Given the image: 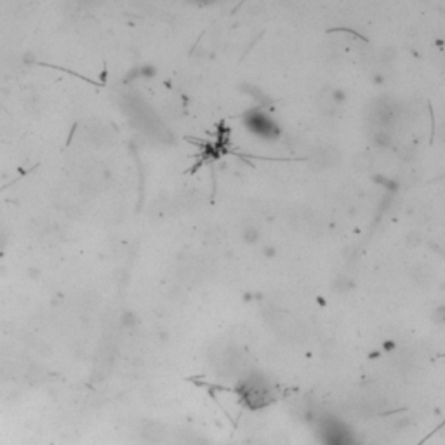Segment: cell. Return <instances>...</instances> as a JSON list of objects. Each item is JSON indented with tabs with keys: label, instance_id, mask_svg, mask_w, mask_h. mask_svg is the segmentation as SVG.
Listing matches in <instances>:
<instances>
[{
	"label": "cell",
	"instance_id": "1",
	"mask_svg": "<svg viewBox=\"0 0 445 445\" xmlns=\"http://www.w3.org/2000/svg\"><path fill=\"white\" fill-rule=\"evenodd\" d=\"M240 392L244 402L252 409L264 407V405L271 404L273 400V390L270 382L264 379L263 376H257V374L245 377Z\"/></svg>",
	"mask_w": 445,
	"mask_h": 445
},
{
	"label": "cell",
	"instance_id": "2",
	"mask_svg": "<svg viewBox=\"0 0 445 445\" xmlns=\"http://www.w3.org/2000/svg\"><path fill=\"white\" fill-rule=\"evenodd\" d=\"M247 127L259 136H273V132H275V124H273L266 115H263V113L259 112L249 117Z\"/></svg>",
	"mask_w": 445,
	"mask_h": 445
},
{
	"label": "cell",
	"instance_id": "3",
	"mask_svg": "<svg viewBox=\"0 0 445 445\" xmlns=\"http://www.w3.org/2000/svg\"><path fill=\"white\" fill-rule=\"evenodd\" d=\"M289 443V438L284 433H279V435H275L271 438V445H287Z\"/></svg>",
	"mask_w": 445,
	"mask_h": 445
}]
</instances>
